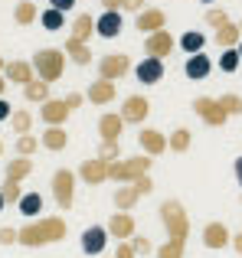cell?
<instances>
[{"mask_svg":"<svg viewBox=\"0 0 242 258\" xmlns=\"http://www.w3.org/2000/svg\"><path fill=\"white\" fill-rule=\"evenodd\" d=\"M138 252H134V245H131V239L128 242H118V252H115V258H134Z\"/></svg>","mask_w":242,"mask_h":258,"instance_id":"cell-42","label":"cell"},{"mask_svg":"<svg viewBox=\"0 0 242 258\" xmlns=\"http://www.w3.org/2000/svg\"><path fill=\"white\" fill-rule=\"evenodd\" d=\"M76 4H79V0H49V7H56V10H63V13H69Z\"/></svg>","mask_w":242,"mask_h":258,"instance_id":"cell-46","label":"cell"},{"mask_svg":"<svg viewBox=\"0 0 242 258\" xmlns=\"http://www.w3.org/2000/svg\"><path fill=\"white\" fill-rule=\"evenodd\" d=\"M147 111H151V101H147L144 95H128L125 105H121V118H125V124H141V121L147 118Z\"/></svg>","mask_w":242,"mask_h":258,"instance_id":"cell-7","label":"cell"},{"mask_svg":"<svg viewBox=\"0 0 242 258\" xmlns=\"http://www.w3.org/2000/svg\"><path fill=\"white\" fill-rule=\"evenodd\" d=\"M10 124H13V131H17V134H26V131H30V124H33L30 111H13L10 114Z\"/></svg>","mask_w":242,"mask_h":258,"instance_id":"cell-37","label":"cell"},{"mask_svg":"<svg viewBox=\"0 0 242 258\" xmlns=\"http://www.w3.org/2000/svg\"><path fill=\"white\" fill-rule=\"evenodd\" d=\"M10 101H7V98H0V121H7V118H10Z\"/></svg>","mask_w":242,"mask_h":258,"instance_id":"cell-48","label":"cell"},{"mask_svg":"<svg viewBox=\"0 0 242 258\" xmlns=\"http://www.w3.org/2000/svg\"><path fill=\"white\" fill-rule=\"evenodd\" d=\"M216 43L223 46V49H236V46L242 43L239 39V26H232L229 20H226L223 26H216Z\"/></svg>","mask_w":242,"mask_h":258,"instance_id":"cell-25","label":"cell"},{"mask_svg":"<svg viewBox=\"0 0 242 258\" xmlns=\"http://www.w3.org/2000/svg\"><path fill=\"white\" fill-rule=\"evenodd\" d=\"M36 17H39V10H36V4H33V0H20L17 10H13V20H17L20 26H30Z\"/></svg>","mask_w":242,"mask_h":258,"instance_id":"cell-30","label":"cell"},{"mask_svg":"<svg viewBox=\"0 0 242 258\" xmlns=\"http://www.w3.org/2000/svg\"><path fill=\"white\" fill-rule=\"evenodd\" d=\"M128 69H131V59H128L125 52H111V56H105L102 62H98V72H102V79H108V82L121 79Z\"/></svg>","mask_w":242,"mask_h":258,"instance_id":"cell-8","label":"cell"},{"mask_svg":"<svg viewBox=\"0 0 242 258\" xmlns=\"http://www.w3.org/2000/svg\"><path fill=\"white\" fill-rule=\"evenodd\" d=\"M239 49H226L223 52V59H219V69H223V72H236V66H239Z\"/></svg>","mask_w":242,"mask_h":258,"instance_id":"cell-39","label":"cell"},{"mask_svg":"<svg viewBox=\"0 0 242 258\" xmlns=\"http://www.w3.org/2000/svg\"><path fill=\"white\" fill-rule=\"evenodd\" d=\"M131 245H134V252H138V255L151 252V239H144V235H131Z\"/></svg>","mask_w":242,"mask_h":258,"instance_id":"cell-41","label":"cell"},{"mask_svg":"<svg viewBox=\"0 0 242 258\" xmlns=\"http://www.w3.org/2000/svg\"><path fill=\"white\" fill-rule=\"evenodd\" d=\"M121 10H105L102 17L95 20V33L98 36H105V39H115L118 33H121Z\"/></svg>","mask_w":242,"mask_h":258,"instance_id":"cell-14","label":"cell"},{"mask_svg":"<svg viewBox=\"0 0 242 258\" xmlns=\"http://www.w3.org/2000/svg\"><path fill=\"white\" fill-rule=\"evenodd\" d=\"M236 180H239V186H242V157L236 160Z\"/></svg>","mask_w":242,"mask_h":258,"instance_id":"cell-51","label":"cell"},{"mask_svg":"<svg viewBox=\"0 0 242 258\" xmlns=\"http://www.w3.org/2000/svg\"><path fill=\"white\" fill-rule=\"evenodd\" d=\"M4 88H7V79L0 76V98H4Z\"/></svg>","mask_w":242,"mask_h":258,"instance_id":"cell-52","label":"cell"},{"mask_svg":"<svg viewBox=\"0 0 242 258\" xmlns=\"http://www.w3.org/2000/svg\"><path fill=\"white\" fill-rule=\"evenodd\" d=\"M160 219L167 226V245L157 248V258H184V242H187V232H190V222H187V213L177 200H167L160 203Z\"/></svg>","mask_w":242,"mask_h":258,"instance_id":"cell-1","label":"cell"},{"mask_svg":"<svg viewBox=\"0 0 242 258\" xmlns=\"http://www.w3.org/2000/svg\"><path fill=\"white\" fill-rule=\"evenodd\" d=\"M180 46H184L187 52H203V46H206V36L203 33H197V30H190V33H184V36H180Z\"/></svg>","mask_w":242,"mask_h":258,"instance_id":"cell-32","label":"cell"},{"mask_svg":"<svg viewBox=\"0 0 242 258\" xmlns=\"http://www.w3.org/2000/svg\"><path fill=\"white\" fill-rule=\"evenodd\" d=\"M0 154H4V144H0Z\"/></svg>","mask_w":242,"mask_h":258,"instance_id":"cell-57","label":"cell"},{"mask_svg":"<svg viewBox=\"0 0 242 258\" xmlns=\"http://www.w3.org/2000/svg\"><path fill=\"white\" fill-rule=\"evenodd\" d=\"M105 245H108V229L92 226V229H85V232H82V252L85 255H102Z\"/></svg>","mask_w":242,"mask_h":258,"instance_id":"cell-12","label":"cell"},{"mask_svg":"<svg viewBox=\"0 0 242 258\" xmlns=\"http://www.w3.org/2000/svg\"><path fill=\"white\" fill-rule=\"evenodd\" d=\"M105 10H121V0H102Z\"/></svg>","mask_w":242,"mask_h":258,"instance_id":"cell-49","label":"cell"},{"mask_svg":"<svg viewBox=\"0 0 242 258\" xmlns=\"http://www.w3.org/2000/svg\"><path fill=\"white\" fill-rule=\"evenodd\" d=\"M236 49H239V56H242V43H239V46H236Z\"/></svg>","mask_w":242,"mask_h":258,"instance_id":"cell-55","label":"cell"},{"mask_svg":"<svg viewBox=\"0 0 242 258\" xmlns=\"http://www.w3.org/2000/svg\"><path fill=\"white\" fill-rule=\"evenodd\" d=\"M4 66H7V62H4V59H0V72H4Z\"/></svg>","mask_w":242,"mask_h":258,"instance_id":"cell-54","label":"cell"},{"mask_svg":"<svg viewBox=\"0 0 242 258\" xmlns=\"http://www.w3.org/2000/svg\"><path fill=\"white\" fill-rule=\"evenodd\" d=\"M39 118H43L49 127H59L66 118H69V105H66V101H59V98H49V101H43V105H39Z\"/></svg>","mask_w":242,"mask_h":258,"instance_id":"cell-11","label":"cell"},{"mask_svg":"<svg viewBox=\"0 0 242 258\" xmlns=\"http://www.w3.org/2000/svg\"><path fill=\"white\" fill-rule=\"evenodd\" d=\"M13 242H17V229L4 226V229H0V245H13Z\"/></svg>","mask_w":242,"mask_h":258,"instance_id":"cell-45","label":"cell"},{"mask_svg":"<svg viewBox=\"0 0 242 258\" xmlns=\"http://www.w3.org/2000/svg\"><path fill=\"white\" fill-rule=\"evenodd\" d=\"M17 209L26 216V219H36V216L43 213V196H39V193H23L20 203H17Z\"/></svg>","mask_w":242,"mask_h":258,"instance_id":"cell-24","label":"cell"},{"mask_svg":"<svg viewBox=\"0 0 242 258\" xmlns=\"http://www.w3.org/2000/svg\"><path fill=\"white\" fill-rule=\"evenodd\" d=\"M63 17L66 13L63 10H56V7H46L43 13H39V20H43V30H49V33H56L59 26H63Z\"/></svg>","mask_w":242,"mask_h":258,"instance_id":"cell-33","label":"cell"},{"mask_svg":"<svg viewBox=\"0 0 242 258\" xmlns=\"http://www.w3.org/2000/svg\"><path fill=\"white\" fill-rule=\"evenodd\" d=\"M4 206H7V200H4V193H0V213H4Z\"/></svg>","mask_w":242,"mask_h":258,"instance_id":"cell-53","label":"cell"},{"mask_svg":"<svg viewBox=\"0 0 242 258\" xmlns=\"http://www.w3.org/2000/svg\"><path fill=\"white\" fill-rule=\"evenodd\" d=\"M63 66H66V52L59 49L33 52V69H36V79H43V82H56L63 76Z\"/></svg>","mask_w":242,"mask_h":258,"instance_id":"cell-3","label":"cell"},{"mask_svg":"<svg viewBox=\"0 0 242 258\" xmlns=\"http://www.w3.org/2000/svg\"><path fill=\"white\" fill-rule=\"evenodd\" d=\"M151 170V157H128V160H115L108 170V180H118V183H134L141 176H147Z\"/></svg>","mask_w":242,"mask_h":258,"instance_id":"cell-4","label":"cell"},{"mask_svg":"<svg viewBox=\"0 0 242 258\" xmlns=\"http://www.w3.org/2000/svg\"><path fill=\"white\" fill-rule=\"evenodd\" d=\"M85 98H89L92 105H108V101L115 98V82H108V79H95V82L89 85V92H85Z\"/></svg>","mask_w":242,"mask_h":258,"instance_id":"cell-17","label":"cell"},{"mask_svg":"<svg viewBox=\"0 0 242 258\" xmlns=\"http://www.w3.org/2000/svg\"><path fill=\"white\" fill-rule=\"evenodd\" d=\"M203 4H213V0H203Z\"/></svg>","mask_w":242,"mask_h":258,"instance_id":"cell-56","label":"cell"},{"mask_svg":"<svg viewBox=\"0 0 242 258\" xmlns=\"http://www.w3.org/2000/svg\"><path fill=\"white\" fill-rule=\"evenodd\" d=\"M66 239V222L59 216H46L39 222H30L17 232V242L26 248H39V245H52V242H63Z\"/></svg>","mask_w":242,"mask_h":258,"instance_id":"cell-2","label":"cell"},{"mask_svg":"<svg viewBox=\"0 0 242 258\" xmlns=\"http://www.w3.org/2000/svg\"><path fill=\"white\" fill-rule=\"evenodd\" d=\"M193 111H197L206 124H213V127L226 124V118H229V114H226V108L219 105L216 98H197V101H193Z\"/></svg>","mask_w":242,"mask_h":258,"instance_id":"cell-6","label":"cell"},{"mask_svg":"<svg viewBox=\"0 0 242 258\" xmlns=\"http://www.w3.org/2000/svg\"><path fill=\"white\" fill-rule=\"evenodd\" d=\"M232 248H236V252H239V255H242V232H239V235H236V239H232Z\"/></svg>","mask_w":242,"mask_h":258,"instance_id":"cell-50","label":"cell"},{"mask_svg":"<svg viewBox=\"0 0 242 258\" xmlns=\"http://www.w3.org/2000/svg\"><path fill=\"white\" fill-rule=\"evenodd\" d=\"M23 95H26V101H36V105H43V101H49V82H43V79H33V82L23 85Z\"/></svg>","mask_w":242,"mask_h":258,"instance_id":"cell-26","label":"cell"},{"mask_svg":"<svg viewBox=\"0 0 242 258\" xmlns=\"http://www.w3.org/2000/svg\"><path fill=\"white\" fill-rule=\"evenodd\" d=\"M4 79L7 82H17V85H26L36 79V69H33V62H7L4 66Z\"/></svg>","mask_w":242,"mask_h":258,"instance_id":"cell-16","label":"cell"},{"mask_svg":"<svg viewBox=\"0 0 242 258\" xmlns=\"http://www.w3.org/2000/svg\"><path fill=\"white\" fill-rule=\"evenodd\" d=\"M226 20H229V17H226L223 10H210V13H206V23H210V26H223Z\"/></svg>","mask_w":242,"mask_h":258,"instance_id":"cell-44","label":"cell"},{"mask_svg":"<svg viewBox=\"0 0 242 258\" xmlns=\"http://www.w3.org/2000/svg\"><path fill=\"white\" fill-rule=\"evenodd\" d=\"M121 10H134V13H141V10H144V0H121Z\"/></svg>","mask_w":242,"mask_h":258,"instance_id":"cell-47","label":"cell"},{"mask_svg":"<svg viewBox=\"0 0 242 258\" xmlns=\"http://www.w3.org/2000/svg\"><path fill=\"white\" fill-rule=\"evenodd\" d=\"M30 170H33L30 157H17L7 164V180H23V176H30Z\"/></svg>","mask_w":242,"mask_h":258,"instance_id":"cell-31","label":"cell"},{"mask_svg":"<svg viewBox=\"0 0 242 258\" xmlns=\"http://www.w3.org/2000/svg\"><path fill=\"white\" fill-rule=\"evenodd\" d=\"M210 69H213V66H210V59H206L203 52H193V56L187 59V66H184L187 79H197V82H200V79H206V76H210Z\"/></svg>","mask_w":242,"mask_h":258,"instance_id":"cell-22","label":"cell"},{"mask_svg":"<svg viewBox=\"0 0 242 258\" xmlns=\"http://www.w3.org/2000/svg\"><path fill=\"white\" fill-rule=\"evenodd\" d=\"M134 76H138L141 85H157L160 79H164V62H160L157 56H147L144 62L134 66Z\"/></svg>","mask_w":242,"mask_h":258,"instance_id":"cell-9","label":"cell"},{"mask_svg":"<svg viewBox=\"0 0 242 258\" xmlns=\"http://www.w3.org/2000/svg\"><path fill=\"white\" fill-rule=\"evenodd\" d=\"M203 245L206 248H226L229 245V229H226L223 222H210V226L203 229Z\"/></svg>","mask_w":242,"mask_h":258,"instance_id":"cell-20","label":"cell"},{"mask_svg":"<svg viewBox=\"0 0 242 258\" xmlns=\"http://www.w3.org/2000/svg\"><path fill=\"white\" fill-rule=\"evenodd\" d=\"M121 127H125V118H121V114H102V121H98V134H102V141H118Z\"/></svg>","mask_w":242,"mask_h":258,"instance_id":"cell-21","label":"cell"},{"mask_svg":"<svg viewBox=\"0 0 242 258\" xmlns=\"http://www.w3.org/2000/svg\"><path fill=\"white\" fill-rule=\"evenodd\" d=\"M138 144L147 151V157H157V154H164V151H167V138H164L160 131H151V127L138 134Z\"/></svg>","mask_w":242,"mask_h":258,"instance_id":"cell-19","label":"cell"},{"mask_svg":"<svg viewBox=\"0 0 242 258\" xmlns=\"http://www.w3.org/2000/svg\"><path fill=\"white\" fill-rule=\"evenodd\" d=\"M52 196H56L59 209H72V196H76V173L72 170H56L52 173Z\"/></svg>","mask_w":242,"mask_h":258,"instance_id":"cell-5","label":"cell"},{"mask_svg":"<svg viewBox=\"0 0 242 258\" xmlns=\"http://www.w3.org/2000/svg\"><path fill=\"white\" fill-rule=\"evenodd\" d=\"M66 52H69V59L76 66H89L92 62V49L85 43H79V39H72V36H69V43H66Z\"/></svg>","mask_w":242,"mask_h":258,"instance_id":"cell-27","label":"cell"},{"mask_svg":"<svg viewBox=\"0 0 242 258\" xmlns=\"http://www.w3.org/2000/svg\"><path fill=\"white\" fill-rule=\"evenodd\" d=\"M98 157L108 160V164H115V160L121 157V144H118V141H102V147H98Z\"/></svg>","mask_w":242,"mask_h":258,"instance_id":"cell-36","label":"cell"},{"mask_svg":"<svg viewBox=\"0 0 242 258\" xmlns=\"http://www.w3.org/2000/svg\"><path fill=\"white\" fill-rule=\"evenodd\" d=\"M36 147H39V141L33 138V134H20V138H17V154H20V157L36 154Z\"/></svg>","mask_w":242,"mask_h":258,"instance_id":"cell-35","label":"cell"},{"mask_svg":"<svg viewBox=\"0 0 242 258\" xmlns=\"http://www.w3.org/2000/svg\"><path fill=\"white\" fill-rule=\"evenodd\" d=\"M167 147L177 151V154H184L187 147H190V131H187V127H177V131L170 134V141H167Z\"/></svg>","mask_w":242,"mask_h":258,"instance_id":"cell-34","label":"cell"},{"mask_svg":"<svg viewBox=\"0 0 242 258\" xmlns=\"http://www.w3.org/2000/svg\"><path fill=\"white\" fill-rule=\"evenodd\" d=\"M95 33V20L89 17V13H79L76 23H72V39H79V43H85V39Z\"/></svg>","mask_w":242,"mask_h":258,"instance_id":"cell-29","label":"cell"},{"mask_svg":"<svg viewBox=\"0 0 242 258\" xmlns=\"http://www.w3.org/2000/svg\"><path fill=\"white\" fill-rule=\"evenodd\" d=\"M0 193H4L7 203H20V196H23V189H20V180H4Z\"/></svg>","mask_w":242,"mask_h":258,"instance_id":"cell-38","label":"cell"},{"mask_svg":"<svg viewBox=\"0 0 242 258\" xmlns=\"http://www.w3.org/2000/svg\"><path fill=\"white\" fill-rule=\"evenodd\" d=\"M170 49H173V36L167 30L151 33V36H147V43H144V52H147V56H157V59H164Z\"/></svg>","mask_w":242,"mask_h":258,"instance_id":"cell-15","label":"cell"},{"mask_svg":"<svg viewBox=\"0 0 242 258\" xmlns=\"http://www.w3.org/2000/svg\"><path fill=\"white\" fill-rule=\"evenodd\" d=\"M105 229H108V235H115L118 242H128L134 235V219L128 213H118V216H111V219H108V226H105Z\"/></svg>","mask_w":242,"mask_h":258,"instance_id":"cell-18","label":"cell"},{"mask_svg":"<svg viewBox=\"0 0 242 258\" xmlns=\"http://www.w3.org/2000/svg\"><path fill=\"white\" fill-rule=\"evenodd\" d=\"M219 105L226 108V114H242V98H239V95H223Z\"/></svg>","mask_w":242,"mask_h":258,"instance_id":"cell-40","label":"cell"},{"mask_svg":"<svg viewBox=\"0 0 242 258\" xmlns=\"http://www.w3.org/2000/svg\"><path fill=\"white\" fill-rule=\"evenodd\" d=\"M164 23H167V17H164V10H157V7H147V10H141L138 13V30L141 33H147V36H151V33H160L164 30Z\"/></svg>","mask_w":242,"mask_h":258,"instance_id":"cell-13","label":"cell"},{"mask_svg":"<svg viewBox=\"0 0 242 258\" xmlns=\"http://www.w3.org/2000/svg\"><path fill=\"white\" fill-rule=\"evenodd\" d=\"M108 170H111V164H108V160L95 157V160H85V164L79 167V176H82V183L95 186V183H105V180H108Z\"/></svg>","mask_w":242,"mask_h":258,"instance_id":"cell-10","label":"cell"},{"mask_svg":"<svg viewBox=\"0 0 242 258\" xmlns=\"http://www.w3.org/2000/svg\"><path fill=\"white\" fill-rule=\"evenodd\" d=\"M239 30H242V23H239Z\"/></svg>","mask_w":242,"mask_h":258,"instance_id":"cell-58","label":"cell"},{"mask_svg":"<svg viewBox=\"0 0 242 258\" xmlns=\"http://www.w3.org/2000/svg\"><path fill=\"white\" fill-rule=\"evenodd\" d=\"M63 101H66V105H69V111H76V108H79V105H82V101H85V95H82V92H69V95H66Z\"/></svg>","mask_w":242,"mask_h":258,"instance_id":"cell-43","label":"cell"},{"mask_svg":"<svg viewBox=\"0 0 242 258\" xmlns=\"http://www.w3.org/2000/svg\"><path fill=\"white\" fill-rule=\"evenodd\" d=\"M141 200V189L134 186V183H128V186H121V189H115V206L125 213V209H131L134 203Z\"/></svg>","mask_w":242,"mask_h":258,"instance_id":"cell-28","label":"cell"},{"mask_svg":"<svg viewBox=\"0 0 242 258\" xmlns=\"http://www.w3.org/2000/svg\"><path fill=\"white\" fill-rule=\"evenodd\" d=\"M39 144H43L46 151H63V147L69 144V131H63V124L49 127V131H43V141H39Z\"/></svg>","mask_w":242,"mask_h":258,"instance_id":"cell-23","label":"cell"}]
</instances>
